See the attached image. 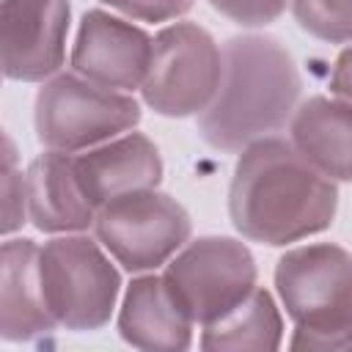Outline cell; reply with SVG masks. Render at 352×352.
Listing matches in <instances>:
<instances>
[{
    "instance_id": "13",
    "label": "cell",
    "mask_w": 352,
    "mask_h": 352,
    "mask_svg": "<svg viewBox=\"0 0 352 352\" xmlns=\"http://www.w3.org/2000/svg\"><path fill=\"white\" fill-rule=\"evenodd\" d=\"M28 217L44 234H80L96 220V206L85 195L74 154L47 148L25 170Z\"/></svg>"
},
{
    "instance_id": "1",
    "label": "cell",
    "mask_w": 352,
    "mask_h": 352,
    "mask_svg": "<svg viewBox=\"0 0 352 352\" xmlns=\"http://www.w3.org/2000/svg\"><path fill=\"white\" fill-rule=\"evenodd\" d=\"M336 182L319 173L286 138H261L239 151L228 187L234 228L261 245H289L330 228Z\"/></svg>"
},
{
    "instance_id": "17",
    "label": "cell",
    "mask_w": 352,
    "mask_h": 352,
    "mask_svg": "<svg viewBox=\"0 0 352 352\" xmlns=\"http://www.w3.org/2000/svg\"><path fill=\"white\" fill-rule=\"evenodd\" d=\"M297 25L319 41H352V0H292Z\"/></svg>"
},
{
    "instance_id": "4",
    "label": "cell",
    "mask_w": 352,
    "mask_h": 352,
    "mask_svg": "<svg viewBox=\"0 0 352 352\" xmlns=\"http://www.w3.org/2000/svg\"><path fill=\"white\" fill-rule=\"evenodd\" d=\"M36 135L44 148L77 154L113 140L140 121V104L77 72H58L36 94Z\"/></svg>"
},
{
    "instance_id": "2",
    "label": "cell",
    "mask_w": 352,
    "mask_h": 352,
    "mask_svg": "<svg viewBox=\"0 0 352 352\" xmlns=\"http://www.w3.org/2000/svg\"><path fill=\"white\" fill-rule=\"evenodd\" d=\"M300 91L297 63L275 36H231L223 47L220 88L198 113V132L212 148L239 154L292 121Z\"/></svg>"
},
{
    "instance_id": "9",
    "label": "cell",
    "mask_w": 352,
    "mask_h": 352,
    "mask_svg": "<svg viewBox=\"0 0 352 352\" xmlns=\"http://www.w3.org/2000/svg\"><path fill=\"white\" fill-rule=\"evenodd\" d=\"M69 0H0L3 72L8 80L44 82L63 66Z\"/></svg>"
},
{
    "instance_id": "10",
    "label": "cell",
    "mask_w": 352,
    "mask_h": 352,
    "mask_svg": "<svg viewBox=\"0 0 352 352\" xmlns=\"http://www.w3.org/2000/svg\"><path fill=\"white\" fill-rule=\"evenodd\" d=\"M154 52V38L102 8L82 14L77 38L72 47V72L80 77L113 88V91H140Z\"/></svg>"
},
{
    "instance_id": "21",
    "label": "cell",
    "mask_w": 352,
    "mask_h": 352,
    "mask_svg": "<svg viewBox=\"0 0 352 352\" xmlns=\"http://www.w3.org/2000/svg\"><path fill=\"white\" fill-rule=\"evenodd\" d=\"M330 91L336 99L352 104V47L341 50V55L333 63V74H330Z\"/></svg>"
},
{
    "instance_id": "6",
    "label": "cell",
    "mask_w": 352,
    "mask_h": 352,
    "mask_svg": "<svg viewBox=\"0 0 352 352\" xmlns=\"http://www.w3.org/2000/svg\"><path fill=\"white\" fill-rule=\"evenodd\" d=\"M223 77V50L195 22H173L154 36L143 102L168 118L198 116L209 107Z\"/></svg>"
},
{
    "instance_id": "14",
    "label": "cell",
    "mask_w": 352,
    "mask_h": 352,
    "mask_svg": "<svg viewBox=\"0 0 352 352\" xmlns=\"http://www.w3.org/2000/svg\"><path fill=\"white\" fill-rule=\"evenodd\" d=\"M41 248L33 239H6L0 250V336L6 341H33L58 327L47 308L41 272Z\"/></svg>"
},
{
    "instance_id": "15",
    "label": "cell",
    "mask_w": 352,
    "mask_h": 352,
    "mask_svg": "<svg viewBox=\"0 0 352 352\" xmlns=\"http://www.w3.org/2000/svg\"><path fill=\"white\" fill-rule=\"evenodd\" d=\"M294 148L327 179L352 182V104L311 96L289 121Z\"/></svg>"
},
{
    "instance_id": "3",
    "label": "cell",
    "mask_w": 352,
    "mask_h": 352,
    "mask_svg": "<svg viewBox=\"0 0 352 352\" xmlns=\"http://www.w3.org/2000/svg\"><path fill=\"white\" fill-rule=\"evenodd\" d=\"M275 289L294 322L292 349H352V253L333 242L286 250Z\"/></svg>"
},
{
    "instance_id": "19",
    "label": "cell",
    "mask_w": 352,
    "mask_h": 352,
    "mask_svg": "<svg viewBox=\"0 0 352 352\" xmlns=\"http://www.w3.org/2000/svg\"><path fill=\"white\" fill-rule=\"evenodd\" d=\"M214 11L242 28H261L286 11V0H209Z\"/></svg>"
},
{
    "instance_id": "16",
    "label": "cell",
    "mask_w": 352,
    "mask_h": 352,
    "mask_svg": "<svg viewBox=\"0 0 352 352\" xmlns=\"http://www.w3.org/2000/svg\"><path fill=\"white\" fill-rule=\"evenodd\" d=\"M283 338V319L272 294L256 286L239 305L220 319L204 324L201 349L209 352H239V349H278Z\"/></svg>"
},
{
    "instance_id": "18",
    "label": "cell",
    "mask_w": 352,
    "mask_h": 352,
    "mask_svg": "<svg viewBox=\"0 0 352 352\" xmlns=\"http://www.w3.org/2000/svg\"><path fill=\"white\" fill-rule=\"evenodd\" d=\"M3 234H14L25 226L28 217V187L25 176L16 168V151L8 135H3Z\"/></svg>"
},
{
    "instance_id": "8",
    "label": "cell",
    "mask_w": 352,
    "mask_h": 352,
    "mask_svg": "<svg viewBox=\"0 0 352 352\" xmlns=\"http://www.w3.org/2000/svg\"><path fill=\"white\" fill-rule=\"evenodd\" d=\"M162 275L187 314L204 327L256 289V258L234 236H201L184 245Z\"/></svg>"
},
{
    "instance_id": "7",
    "label": "cell",
    "mask_w": 352,
    "mask_h": 352,
    "mask_svg": "<svg viewBox=\"0 0 352 352\" xmlns=\"http://www.w3.org/2000/svg\"><path fill=\"white\" fill-rule=\"evenodd\" d=\"M187 209L168 192L138 190L96 209L94 234L129 272H151L168 264L190 239Z\"/></svg>"
},
{
    "instance_id": "20",
    "label": "cell",
    "mask_w": 352,
    "mask_h": 352,
    "mask_svg": "<svg viewBox=\"0 0 352 352\" xmlns=\"http://www.w3.org/2000/svg\"><path fill=\"white\" fill-rule=\"evenodd\" d=\"M129 19L140 22H170L192 8L195 0H99Z\"/></svg>"
},
{
    "instance_id": "12",
    "label": "cell",
    "mask_w": 352,
    "mask_h": 352,
    "mask_svg": "<svg viewBox=\"0 0 352 352\" xmlns=\"http://www.w3.org/2000/svg\"><path fill=\"white\" fill-rule=\"evenodd\" d=\"M195 319L179 302L165 275H138L124 292L118 333L129 346L148 352H182L192 344Z\"/></svg>"
},
{
    "instance_id": "5",
    "label": "cell",
    "mask_w": 352,
    "mask_h": 352,
    "mask_svg": "<svg viewBox=\"0 0 352 352\" xmlns=\"http://www.w3.org/2000/svg\"><path fill=\"white\" fill-rule=\"evenodd\" d=\"M41 289L50 314L66 330H99L110 322L121 275L99 239L66 234L44 242L38 256Z\"/></svg>"
},
{
    "instance_id": "11",
    "label": "cell",
    "mask_w": 352,
    "mask_h": 352,
    "mask_svg": "<svg viewBox=\"0 0 352 352\" xmlns=\"http://www.w3.org/2000/svg\"><path fill=\"white\" fill-rule=\"evenodd\" d=\"M77 179L99 209L126 192L151 190L162 182L160 148L143 132H124L74 157Z\"/></svg>"
}]
</instances>
